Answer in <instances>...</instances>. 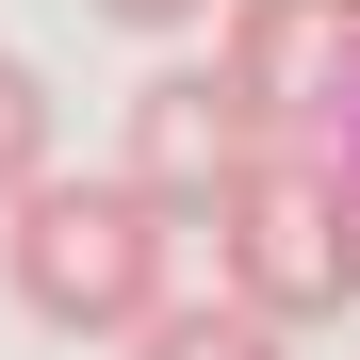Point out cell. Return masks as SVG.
Here are the masks:
<instances>
[{"mask_svg":"<svg viewBox=\"0 0 360 360\" xmlns=\"http://www.w3.org/2000/svg\"><path fill=\"white\" fill-rule=\"evenodd\" d=\"M213 66L246 82V115L262 131H295V148H328L344 115H360V0H213Z\"/></svg>","mask_w":360,"mask_h":360,"instance_id":"cell-3","label":"cell"},{"mask_svg":"<svg viewBox=\"0 0 360 360\" xmlns=\"http://www.w3.org/2000/svg\"><path fill=\"white\" fill-rule=\"evenodd\" d=\"M197 229H213V295L229 311H262V328H344L360 311V164L344 148L262 131L197 197Z\"/></svg>","mask_w":360,"mask_h":360,"instance_id":"cell-2","label":"cell"},{"mask_svg":"<svg viewBox=\"0 0 360 360\" xmlns=\"http://www.w3.org/2000/svg\"><path fill=\"white\" fill-rule=\"evenodd\" d=\"M49 164V82H33V49H0V197Z\"/></svg>","mask_w":360,"mask_h":360,"instance_id":"cell-6","label":"cell"},{"mask_svg":"<svg viewBox=\"0 0 360 360\" xmlns=\"http://www.w3.org/2000/svg\"><path fill=\"white\" fill-rule=\"evenodd\" d=\"M328 148H344V164H360V115H344V131H328Z\"/></svg>","mask_w":360,"mask_h":360,"instance_id":"cell-8","label":"cell"},{"mask_svg":"<svg viewBox=\"0 0 360 360\" xmlns=\"http://www.w3.org/2000/svg\"><path fill=\"white\" fill-rule=\"evenodd\" d=\"M98 17H115V33H197L213 0H98Z\"/></svg>","mask_w":360,"mask_h":360,"instance_id":"cell-7","label":"cell"},{"mask_svg":"<svg viewBox=\"0 0 360 360\" xmlns=\"http://www.w3.org/2000/svg\"><path fill=\"white\" fill-rule=\"evenodd\" d=\"M0 278H17V311L33 328H66V344H131L164 295H180V213L148 197V180H17V197H0Z\"/></svg>","mask_w":360,"mask_h":360,"instance_id":"cell-1","label":"cell"},{"mask_svg":"<svg viewBox=\"0 0 360 360\" xmlns=\"http://www.w3.org/2000/svg\"><path fill=\"white\" fill-rule=\"evenodd\" d=\"M262 148V115H246V82L213 66V49H180V66H148L131 82V131H115V180H148L164 213H197L229 164Z\"/></svg>","mask_w":360,"mask_h":360,"instance_id":"cell-4","label":"cell"},{"mask_svg":"<svg viewBox=\"0 0 360 360\" xmlns=\"http://www.w3.org/2000/svg\"><path fill=\"white\" fill-rule=\"evenodd\" d=\"M131 360H295V328L229 311V295H164V311L131 328Z\"/></svg>","mask_w":360,"mask_h":360,"instance_id":"cell-5","label":"cell"}]
</instances>
